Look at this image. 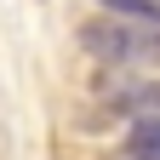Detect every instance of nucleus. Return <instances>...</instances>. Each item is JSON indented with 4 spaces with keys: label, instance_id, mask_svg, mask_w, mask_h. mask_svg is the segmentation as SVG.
<instances>
[{
    "label": "nucleus",
    "instance_id": "1",
    "mask_svg": "<svg viewBox=\"0 0 160 160\" xmlns=\"http://www.w3.org/2000/svg\"><path fill=\"white\" fill-rule=\"evenodd\" d=\"M92 57H103L114 69H154L160 63V23H143V17H97V23L80 29Z\"/></svg>",
    "mask_w": 160,
    "mask_h": 160
},
{
    "label": "nucleus",
    "instance_id": "2",
    "mask_svg": "<svg viewBox=\"0 0 160 160\" xmlns=\"http://www.w3.org/2000/svg\"><path fill=\"white\" fill-rule=\"evenodd\" d=\"M109 109L132 114V120H160V80H126V86H114Z\"/></svg>",
    "mask_w": 160,
    "mask_h": 160
},
{
    "label": "nucleus",
    "instance_id": "3",
    "mask_svg": "<svg viewBox=\"0 0 160 160\" xmlns=\"http://www.w3.org/2000/svg\"><path fill=\"white\" fill-rule=\"evenodd\" d=\"M126 154L132 160H160V120H137L126 132Z\"/></svg>",
    "mask_w": 160,
    "mask_h": 160
},
{
    "label": "nucleus",
    "instance_id": "4",
    "mask_svg": "<svg viewBox=\"0 0 160 160\" xmlns=\"http://www.w3.org/2000/svg\"><path fill=\"white\" fill-rule=\"evenodd\" d=\"M114 17H143V23H160V0H103Z\"/></svg>",
    "mask_w": 160,
    "mask_h": 160
}]
</instances>
